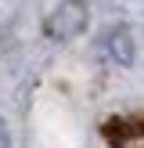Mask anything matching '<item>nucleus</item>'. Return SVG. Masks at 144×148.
I'll return each mask as SVG.
<instances>
[{"label":"nucleus","instance_id":"obj_1","mask_svg":"<svg viewBox=\"0 0 144 148\" xmlns=\"http://www.w3.org/2000/svg\"><path fill=\"white\" fill-rule=\"evenodd\" d=\"M86 22H90L86 0H61V4H54V11L47 14L43 33H47V40H54V43H69V40H76V36L86 29Z\"/></svg>","mask_w":144,"mask_h":148},{"label":"nucleus","instance_id":"obj_2","mask_svg":"<svg viewBox=\"0 0 144 148\" xmlns=\"http://www.w3.org/2000/svg\"><path fill=\"white\" fill-rule=\"evenodd\" d=\"M105 51H108V58H112L115 65H130L133 62V33H130L126 25H115L112 33L105 36Z\"/></svg>","mask_w":144,"mask_h":148},{"label":"nucleus","instance_id":"obj_3","mask_svg":"<svg viewBox=\"0 0 144 148\" xmlns=\"http://www.w3.org/2000/svg\"><path fill=\"white\" fill-rule=\"evenodd\" d=\"M108 141L115 148H144V123H137V119L108 123Z\"/></svg>","mask_w":144,"mask_h":148},{"label":"nucleus","instance_id":"obj_4","mask_svg":"<svg viewBox=\"0 0 144 148\" xmlns=\"http://www.w3.org/2000/svg\"><path fill=\"white\" fill-rule=\"evenodd\" d=\"M0 148H11V130H7L4 119H0Z\"/></svg>","mask_w":144,"mask_h":148}]
</instances>
